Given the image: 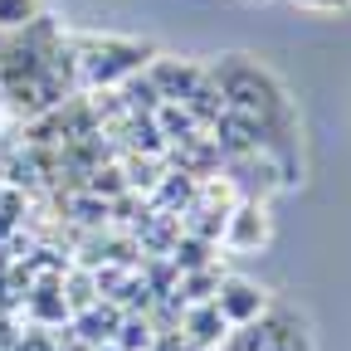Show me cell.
I'll return each instance as SVG.
<instances>
[{
  "instance_id": "6da1fadb",
  "label": "cell",
  "mask_w": 351,
  "mask_h": 351,
  "mask_svg": "<svg viewBox=\"0 0 351 351\" xmlns=\"http://www.w3.org/2000/svg\"><path fill=\"white\" fill-rule=\"evenodd\" d=\"M205 73L215 78L219 93H225V108L244 112L263 137H269V156H278V176L293 181L298 176V166H293V103L283 93V83L269 69H258L254 59H244V54H225Z\"/></svg>"
},
{
  "instance_id": "2e32d148",
  "label": "cell",
  "mask_w": 351,
  "mask_h": 351,
  "mask_svg": "<svg viewBox=\"0 0 351 351\" xmlns=\"http://www.w3.org/2000/svg\"><path fill=\"white\" fill-rule=\"evenodd\" d=\"M98 351H122V346H117V341H108V346H98Z\"/></svg>"
},
{
  "instance_id": "9c48e42d",
  "label": "cell",
  "mask_w": 351,
  "mask_h": 351,
  "mask_svg": "<svg viewBox=\"0 0 351 351\" xmlns=\"http://www.w3.org/2000/svg\"><path fill=\"white\" fill-rule=\"evenodd\" d=\"M59 278H64V274H59ZM59 278H39L34 288H25V313H29L39 327H69V302H64Z\"/></svg>"
},
{
  "instance_id": "5bb4252c",
  "label": "cell",
  "mask_w": 351,
  "mask_h": 351,
  "mask_svg": "<svg viewBox=\"0 0 351 351\" xmlns=\"http://www.w3.org/2000/svg\"><path fill=\"white\" fill-rule=\"evenodd\" d=\"M39 15L34 0H0V29H25Z\"/></svg>"
},
{
  "instance_id": "52a82bcc",
  "label": "cell",
  "mask_w": 351,
  "mask_h": 351,
  "mask_svg": "<svg viewBox=\"0 0 351 351\" xmlns=\"http://www.w3.org/2000/svg\"><path fill=\"white\" fill-rule=\"evenodd\" d=\"M181 332L191 346H210V351H219L225 346V337H230V322L219 317V307L215 302H186V313H181Z\"/></svg>"
},
{
  "instance_id": "ba28073f",
  "label": "cell",
  "mask_w": 351,
  "mask_h": 351,
  "mask_svg": "<svg viewBox=\"0 0 351 351\" xmlns=\"http://www.w3.org/2000/svg\"><path fill=\"white\" fill-rule=\"evenodd\" d=\"M117 322H122V313H117L108 298H98L93 307H83V313L69 317V332H73L88 351H98V346H108V341L117 337Z\"/></svg>"
},
{
  "instance_id": "9a60e30c",
  "label": "cell",
  "mask_w": 351,
  "mask_h": 351,
  "mask_svg": "<svg viewBox=\"0 0 351 351\" xmlns=\"http://www.w3.org/2000/svg\"><path fill=\"white\" fill-rule=\"evenodd\" d=\"M298 5H307V10H346L351 0H298Z\"/></svg>"
},
{
  "instance_id": "30bf717a",
  "label": "cell",
  "mask_w": 351,
  "mask_h": 351,
  "mask_svg": "<svg viewBox=\"0 0 351 351\" xmlns=\"http://www.w3.org/2000/svg\"><path fill=\"white\" fill-rule=\"evenodd\" d=\"M166 258L176 263V274H195V269H210V263H215V244L200 239V234H186V230H181Z\"/></svg>"
},
{
  "instance_id": "7a4b0ae2",
  "label": "cell",
  "mask_w": 351,
  "mask_h": 351,
  "mask_svg": "<svg viewBox=\"0 0 351 351\" xmlns=\"http://www.w3.org/2000/svg\"><path fill=\"white\" fill-rule=\"evenodd\" d=\"M69 59H73V69H78V83H88V88H112V83H127L132 73H142L156 54L147 49L142 39L88 34V39H73Z\"/></svg>"
},
{
  "instance_id": "277c9868",
  "label": "cell",
  "mask_w": 351,
  "mask_h": 351,
  "mask_svg": "<svg viewBox=\"0 0 351 351\" xmlns=\"http://www.w3.org/2000/svg\"><path fill=\"white\" fill-rule=\"evenodd\" d=\"M210 302L219 307V317H225L230 327H249V322H258L263 313H269V293H263L258 283H249V278H219Z\"/></svg>"
},
{
  "instance_id": "8fae6325",
  "label": "cell",
  "mask_w": 351,
  "mask_h": 351,
  "mask_svg": "<svg viewBox=\"0 0 351 351\" xmlns=\"http://www.w3.org/2000/svg\"><path fill=\"white\" fill-rule=\"evenodd\" d=\"M59 288H64V302H69V317H73V313H83V307H93V302H98V278L88 274V269H64Z\"/></svg>"
},
{
  "instance_id": "4fadbf2b",
  "label": "cell",
  "mask_w": 351,
  "mask_h": 351,
  "mask_svg": "<svg viewBox=\"0 0 351 351\" xmlns=\"http://www.w3.org/2000/svg\"><path fill=\"white\" fill-rule=\"evenodd\" d=\"M219 263H210V269H195V274H181V283H176V293H181L186 302H210L215 288H219Z\"/></svg>"
},
{
  "instance_id": "8992f818",
  "label": "cell",
  "mask_w": 351,
  "mask_h": 351,
  "mask_svg": "<svg viewBox=\"0 0 351 351\" xmlns=\"http://www.w3.org/2000/svg\"><path fill=\"white\" fill-rule=\"evenodd\" d=\"M147 78L161 93V103H186L195 88L205 83V69L200 64H186V59H152L147 64Z\"/></svg>"
},
{
  "instance_id": "3957f363",
  "label": "cell",
  "mask_w": 351,
  "mask_h": 351,
  "mask_svg": "<svg viewBox=\"0 0 351 351\" xmlns=\"http://www.w3.org/2000/svg\"><path fill=\"white\" fill-rule=\"evenodd\" d=\"M225 351H307V332L288 307L269 302V313L249 327H230Z\"/></svg>"
},
{
  "instance_id": "7c38bea8",
  "label": "cell",
  "mask_w": 351,
  "mask_h": 351,
  "mask_svg": "<svg viewBox=\"0 0 351 351\" xmlns=\"http://www.w3.org/2000/svg\"><path fill=\"white\" fill-rule=\"evenodd\" d=\"M122 351H152V341H156V327L147 322V313H122V322H117V337H112Z\"/></svg>"
},
{
  "instance_id": "5b68a950",
  "label": "cell",
  "mask_w": 351,
  "mask_h": 351,
  "mask_svg": "<svg viewBox=\"0 0 351 351\" xmlns=\"http://www.w3.org/2000/svg\"><path fill=\"white\" fill-rule=\"evenodd\" d=\"M225 239L234 254H258L263 244H269V210H263V200H239L230 205L225 215Z\"/></svg>"
}]
</instances>
